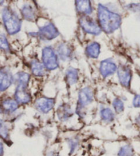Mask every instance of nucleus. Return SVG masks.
<instances>
[{
  "label": "nucleus",
  "instance_id": "obj_1",
  "mask_svg": "<svg viewBox=\"0 0 140 156\" xmlns=\"http://www.w3.org/2000/svg\"><path fill=\"white\" fill-rule=\"evenodd\" d=\"M98 19L101 30L108 34L119 28L122 22V18L119 15L112 12L101 4L98 6Z\"/></svg>",
  "mask_w": 140,
  "mask_h": 156
},
{
  "label": "nucleus",
  "instance_id": "obj_2",
  "mask_svg": "<svg viewBox=\"0 0 140 156\" xmlns=\"http://www.w3.org/2000/svg\"><path fill=\"white\" fill-rule=\"evenodd\" d=\"M2 19L5 28L9 34H15L20 31L21 20L10 8H4L2 11Z\"/></svg>",
  "mask_w": 140,
  "mask_h": 156
},
{
  "label": "nucleus",
  "instance_id": "obj_3",
  "mask_svg": "<svg viewBox=\"0 0 140 156\" xmlns=\"http://www.w3.org/2000/svg\"><path fill=\"white\" fill-rule=\"evenodd\" d=\"M42 59L43 65L46 69L53 70L58 68L59 61L58 56L52 47H46L42 50Z\"/></svg>",
  "mask_w": 140,
  "mask_h": 156
},
{
  "label": "nucleus",
  "instance_id": "obj_4",
  "mask_svg": "<svg viewBox=\"0 0 140 156\" xmlns=\"http://www.w3.org/2000/svg\"><path fill=\"white\" fill-rule=\"evenodd\" d=\"M79 24L83 31L85 33L98 35L101 33V28L93 19L88 15H82L79 19Z\"/></svg>",
  "mask_w": 140,
  "mask_h": 156
},
{
  "label": "nucleus",
  "instance_id": "obj_5",
  "mask_svg": "<svg viewBox=\"0 0 140 156\" xmlns=\"http://www.w3.org/2000/svg\"><path fill=\"white\" fill-rule=\"evenodd\" d=\"M59 34H60V33H59L58 30L52 23H48L40 28L38 33V35L40 37V39L44 40V41L52 40L56 38Z\"/></svg>",
  "mask_w": 140,
  "mask_h": 156
},
{
  "label": "nucleus",
  "instance_id": "obj_6",
  "mask_svg": "<svg viewBox=\"0 0 140 156\" xmlns=\"http://www.w3.org/2000/svg\"><path fill=\"white\" fill-rule=\"evenodd\" d=\"M118 75L120 84L125 87H130L132 79V72L131 68L127 66L120 65L118 69Z\"/></svg>",
  "mask_w": 140,
  "mask_h": 156
},
{
  "label": "nucleus",
  "instance_id": "obj_7",
  "mask_svg": "<svg viewBox=\"0 0 140 156\" xmlns=\"http://www.w3.org/2000/svg\"><path fill=\"white\" fill-rule=\"evenodd\" d=\"M55 105V100L53 98L40 97L35 102V107L38 111L42 114H47L53 109Z\"/></svg>",
  "mask_w": 140,
  "mask_h": 156
},
{
  "label": "nucleus",
  "instance_id": "obj_8",
  "mask_svg": "<svg viewBox=\"0 0 140 156\" xmlns=\"http://www.w3.org/2000/svg\"><path fill=\"white\" fill-rule=\"evenodd\" d=\"M94 92L90 87H85L81 90L79 93L78 108L85 107L93 101Z\"/></svg>",
  "mask_w": 140,
  "mask_h": 156
},
{
  "label": "nucleus",
  "instance_id": "obj_9",
  "mask_svg": "<svg viewBox=\"0 0 140 156\" xmlns=\"http://www.w3.org/2000/svg\"><path fill=\"white\" fill-rule=\"evenodd\" d=\"M117 70V66L112 59H105L101 63L100 72L104 78L114 74Z\"/></svg>",
  "mask_w": 140,
  "mask_h": 156
},
{
  "label": "nucleus",
  "instance_id": "obj_10",
  "mask_svg": "<svg viewBox=\"0 0 140 156\" xmlns=\"http://www.w3.org/2000/svg\"><path fill=\"white\" fill-rule=\"evenodd\" d=\"M12 76L7 69H0V91L6 90L13 82Z\"/></svg>",
  "mask_w": 140,
  "mask_h": 156
},
{
  "label": "nucleus",
  "instance_id": "obj_11",
  "mask_svg": "<svg viewBox=\"0 0 140 156\" xmlns=\"http://www.w3.org/2000/svg\"><path fill=\"white\" fill-rule=\"evenodd\" d=\"M27 88L17 87L15 94V101L19 104H28L32 101V96L28 91Z\"/></svg>",
  "mask_w": 140,
  "mask_h": 156
},
{
  "label": "nucleus",
  "instance_id": "obj_12",
  "mask_svg": "<svg viewBox=\"0 0 140 156\" xmlns=\"http://www.w3.org/2000/svg\"><path fill=\"white\" fill-rule=\"evenodd\" d=\"M75 5L77 12L83 15H88L92 12V7L91 6L90 1H86V0L76 1Z\"/></svg>",
  "mask_w": 140,
  "mask_h": 156
},
{
  "label": "nucleus",
  "instance_id": "obj_13",
  "mask_svg": "<svg viewBox=\"0 0 140 156\" xmlns=\"http://www.w3.org/2000/svg\"><path fill=\"white\" fill-rule=\"evenodd\" d=\"M57 114L59 119L62 121H66L71 117L72 112L71 107L68 105L64 104L58 107Z\"/></svg>",
  "mask_w": 140,
  "mask_h": 156
},
{
  "label": "nucleus",
  "instance_id": "obj_14",
  "mask_svg": "<svg viewBox=\"0 0 140 156\" xmlns=\"http://www.w3.org/2000/svg\"><path fill=\"white\" fill-rule=\"evenodd\" d=\"M100 44L96 42H93L89 44L85 49V53L88 56L92 58H97L100 55Z\"/></svg>",
  "mask_w": 140,
  "mask_h": 156
},
{
  "label": "nucleus",
  "instance_id": "obj_15",
  "mask_svg": "<svg viewBox=\"0 0 140 156\" xmlns=\"http://www.w3.org/2000/svg\"><path fill=\"white\" fill-rule=\"evenodd\" d=\"M58 53L60 58L63 61H66L71 57L72 50L71 47L66 44H61L58 48Z\"/></svg>",
  "mask_w": 140,
  "mask_h": 156
},
{
  "label": "nucleus",
  "instance_id": "obj_16",
  "mask_svg": "<svg viewBox=\"0 0 140 156\" xmlns=\"http://www.w3.org/2000/svg\"><path fill=\"white\" fill-rule=\"evenodd\" d=\"M18 103L12 98H7L2 103V109L6 113H12L18 109Z\"/></svg>",
  "mask_w": 140,
  "mask_h": 156
},
{
  "label": "nucleus",
  "instance_id": "obj_17",
  "mask_svg": "<svg viewBox=\"0 0 140 156\" xmlns=\"http://www.w3.org/2000/svg\"><path fill=\"white\" fill-rule=\"evenodd\" d=\"M16 82L17 83L18 87L27 88L29 83L30 76L26 72H20L16 74Z\"/></svg>",
  "mask_w": 140,
  "mask_h": 156
},
{
  "label": "nucleus",
  "instance_id": "obj_18",
  "mask_svg": "<svg viewBox=\"0 0 140 156\" xmlns=\"http://www.w3.org/2000/svg\"><path fill=\"white\" fill-rule=\"evenodd\" d=\"M31 69L32 74L36 76H42L46 73L45 67L44 65L36 60H34L32 62Z\"/></svg>",
  "mask_w": 140,
  "mask_h": 156
},
{
  "label": "nucleus",
  "instance_id": "obj_19",
  "mask_svg": "<svg viewBox=\"0 0 140 156\" xmlns=\"http://www.w3.org/2000/svg\"><path fill=\"white\" fill-rule=\"evenodd\" d=\"M21 14H22L24 19L28 21H33L34 20L36 14H35L34 10L31 5L25 4V6L21 9Z\"/></svg>",
  "mask_w": 140,
  "mask_h": 156
},
{
  "label": "nucleus",
  "instance_id": "obj_20",
  "mask_svg": "<svg viewBox=\"0 0 140 156\" xmlns=\"http://www.w3.org/2000/svg\"><path fill=\"white\" fill-rule=\"evenodd\" d=\"M78 70L75 68H69L66 72V80L68 85H71L77 82Z\"/></svg>",
  "mask_w": 140,
  "mask_h": 156
},
{
  "label": "nucleus",
  "instance_id": "obj_21",
  "mask_svg": "<svg viewBox=\"0 0 140 156\" xmlns=\"http://www.w3.org/2000/svg\"><path fill=\"white\" fill-rule=\"evenodd\" d=\"M101 117L103 120L107 122H112L114 120L115 115L114 112L109 108H103L101 111Z\"/></svg>",
  "mask_w": 140,
  "mask_h": 156
},
{
  "label": "nucleus",
  "instance_id": "obj_22",
  "mask_svg": "<svg viewBox=\"0 0 140 156\" xmlns=\"http://www.w3.org/2000/svg\"><path fill=\"white\" fill-rule=\"evenodd\" d=\"M134 151L131 145L126 144L122 147L119 150L118 156H133Z\"/></svg>",
  "mask_w": 140,
  "mask_h": 156
},
{
  "label": "nucleus",
  "instance_id": "obj_23",
  "mask_svg": "<svg viewBox=\"0 0 140 156\" xmlns=\"http://www.w3.org/2000/svg\"><path fill=\"white\" fill-rule=\"evenodd\" d=\"M113 107H114L115 112L120 114V113L122 112L125 109V105H124L123 102L120 100V98H115L113 102Z\"/></svg>",
  "mask_w": 140,
  "mask_h": 156
},
{
  "label": "nucleus",
  "instance_id": "obj_24",
  "mask_svg": "<svg viewBox=\"0 0 140 156\" xmlns=\"http://www.w3.org/2000/svg\"><path fill=\"white\" fill-rule=\"evenodd\" d=\"M0 49L4 51H6V52H9L10 51V45L5 35L2 34H0Z\"/></svg>",
  "mask_w": 140,
  "mask_h": 156
},
{
  "label": "nucleus",
  "instance_id": "obj_25",
  "mask_svg": "<svg viewBox=\"0 0 140 156\" xmlns=\"http://www.w3.org/2000/svg\"><path fill=\"white\" fill-rule=\"evenodd\" d=\"M0 136L6 138L8 136V129L3 120L0 119Z\"/></svg>",
  "mask_w": 140,
  "mask_h": 156
},
{
  "label": "nucleus",
  "instance_id": "obj_26",
  "mask_svg": "<svg viewBox=\"0 0 140 156\" xmlns=\"http://www.w3.org/2000/svg\"><path fill=\"white\" fill-rule=\"evenodd\" d=\"M133 105L135 108H139L140 107V94L135 96L133 101Z\"/></svg>",
  "mask_w": 140,
  "mask_h": 156
},
{
  "label": "nucleus",
  "instance_id": "obj_27",
  "mask_svg": "<svg viewBox=\"0 0 140 156\" xmlns=\"http://www.w3.org/2000/svg\"><path fill=\"white\" fill-rule=\"evenodd\" d=\"M3 153H4V146L2 143L0 142V156H2L3 155Z\"/></svg>",
  "mask_w": 140,
  "mask_h": 156
},
{
  "label": "nucleus",
  "instance_id": "obj_28",
  "mask_svg": "<svg viewBox=\"0 0 140 156\" xmlns=\"http://www.w3.org/2000/svg\"><path fill=\"white\" fill-rule=\"evenodd\" d=\"M136 122H137V125L140 126V114L136 118Z\"/></svg>",
  "mask_w": 140,
  "mask_h": 156
},
{
  "label": "nucleus",
  "instance_id": "obj_29",
  "mask_svg": "<svg viewBox=\"0 0 140 156\" xmlns=\"http://www.w3.org/2000/svg\"><path fill=\"white\" fill-rule=\"evenodd\" d=\"M138 74H139V76H140V68H139V72H138Z\"/></svg>",
  "mask_w": 140,
  "mask_h": 156
},
{
  "label": "nucleus",
  "instance_id": "obj_30",
  "mask_svg": "<svg viewBox=\"0 0 140 156\" xmlns=\"http://www.w3.org/2000/svg\"><path fill=\"white\" fill-rule=\"evenodd\" d=\"M2 107H1V106H0V112H2Z\"/></svg>",
  "mask_w": 140,
  "mask_h": 156
}]
</instances>
